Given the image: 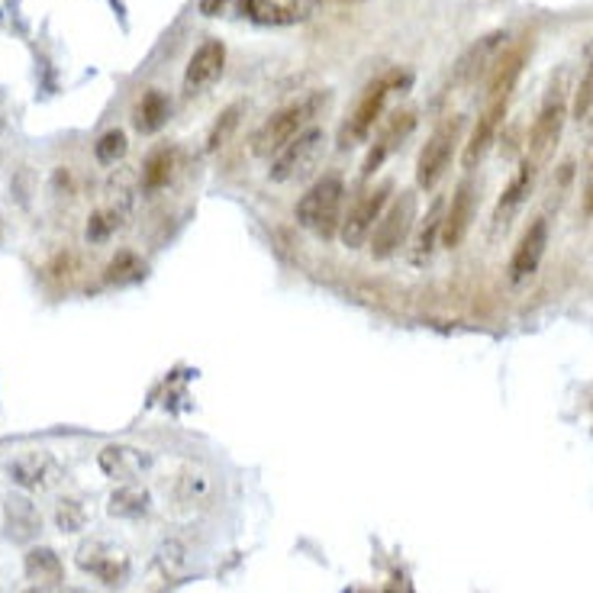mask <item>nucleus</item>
Returning <instances> with one entry per match:
<instances>
[{
	"label": "nucleus",
	"mask_w": 593,
	"mask_h": 593,
	"mask_svg": "<svg viewBox=\"0 0 593 593\" xmlns=\"http://www.w3.org/2000/svg\"><path fill=\"white\" fill-rule=\"evenodd\" d=\"M410 81L413 78L407 75V71H400V68H390V71H384V75L374 78L368 88L361 91L355 110L349 113V120L342 123V129H339V146L342 149H352V146H358V142H365L374 133V126H378L381 117H384L387 97L394 94V91H407Z\"/></svg>",
	"instance_id": "1"
},
{
	"label": "nucleus",
	"mask_w": 593,
	"mask_h": 593,
	"mask_svg": "<svg viewBox=\"0 0 593 593\" xmlns=\"http://www.w3.org/2000/svg\"><path fill=\"white\" fill-rule=\"evenodd\" d=\"M342 207H345V181L339 171H326L320 181L307 187V194L297 200V223L310 229L320 239H332L342 226Z\"/></svg>",
	"instance_id": "2"
},
{
	"label": "nucleus",
	"mask_w": 593,
	"mask_h": 593,
	"mask_svg": "<svg viewBox=\"0 0 593 593\" xmlns=\"http://www.w3.org/2000/svg\"><path fill=\"white\" fill-rule=\"evenodd\" d=\"M326 94H310L297 100V104H287L278 113H271V117L258 126V133L252 136V152L255 155H278L287 142L297 139L303 129H310L313 120L320 117V110L326 107Z\"/></svg>",
	"instance_id": "3"
},
{
	"label": "nucleus",
	"mask_w": 593,
	"mask_h": 593,
	"mask_svg": "<svg viewBox=\"0 0 593 593\" xmlns=\"http://www.w3.org/2000/svg\"><path fill=\"white\" fill-rule=\"evenodd\" d=\"M326 152V133L320 126H310L303 129L297 139H291L287 146L271 158V168H268V178L274 184H291L307 178L310 171L320 165V158Z\"/></svg>",
	"instance_id": "4"
},
{
	"label": "nucleus",
	"mask_w": 593,
	"mask_h": 593,
	"mask_svg": "<svg viewBox=\"0 0 593 593\" xmlns=\"http://www.w3.org/2000/svg\"><path fill=\"white\" fill-rule=\"evenodd\" d=\"M461 126H465L461 117H448L432 129V136L426 139V146H423V152H419V162H416V184L419 187L432 191V187L445 178V171H448V165H452L455 149H458Z\"/></svg>",
	"instance_id": "5"
},
{
	"label": "nucleus",
	"mask_w": 593,
	"mask_h": 593,
	"mask_svg": "<svg viewBox=\"0 0 593 593\" xmlns=\"http://www.w3.org/2000/svg\"><path fill=\"white\" fill-rule=\"evenodd\" d=\"M413 226H416V194L403 191L397 200H390V204L384 207L378 226H374L371 245H368L371 255L374 258H390L403 242H407Z\"/></svg>",
	"instance_id": "6"
},
{
	"label": "nucleus",
	"mask_w": 593,
	"mask_h": 593,
	"mask_svg": "<svg viewBox=\"0 0 593 593\" xmlns=\"http://www.w3.org/2000/svg\"><path fill=\"white\" fill-rule=\"evenodd\" d=\"M390 191H394V184H390V181L371 187V191L361 194L355 204L349 207V213L342 216L339 236L345 242V249H361V245L371 239V233H374V226H378L384 207L390 204Z\"/></svg>",
	"instance_id": "7"
},
{
	"label": "nucleus",
	"mask_w": 593,
	"mask_h": 593,
	"mask_svg": "<svg viewBox=\"0 0 593 593\" xmlns=\"http://www.w3.org/2000/svg\"><path fill=\"white\" fill-rule=\"evenodd\" d=\"M564 120H568V104H564L561 88H552L539 110V117H535V123L529 129V162H535V165L548 162V155L555 152L558 139H561Z\"/></svg>",
	"instance_id": "8"
},
{
	"label": "nucleus",
	"mask_w": 593,
	"mask_h": 593,
	"mask_svg": "<svg viewBox=\"0 0 593 593\" xmlns=\"http://www.w3.org/2000/svg\"><path fill=\"white\" fill-rule=\"evenodd\" d=\"M226 68V46L220 39H204L184 68V97H197L220 81Z\"/></svg>",
	"instance_id": "9"
},
{
	"label": "nucleus",
	"mask_w": 593,
	"mask_h": 593,
	"mask_svg": "<svg viewBox=\"0 0 593 593\" xmlns=\"http://www.w3.org/2000/svg\"><path fill=\"white\" fill-rule=\"evenodd\" d=\"M236 7L258 26H297L313 17V0H236Z\"/></svg>",
	"instance_id": "10"
},
{
	"label": "nucleus",
	"mask_w": 593,
	"mask_h": 593,
	"mask_svg": "<svg viewBox=\"0 0 593 593\" xmlns=\"http://www.w3.org/2000/svg\"><path fill=\"white\" fill-rule=\"evenodd\" d=\"M545 249H548V220H545V216H539L535 223H529L523 239L516 242L510 268H506V271H510V281L519 284V281L532 278V274L539 271V265H542Z\"/></svg>",
	"instance_id": "11"
},
{
	"label": "nucleus",
	"mask_w": 593,
	"mask_h": 593,
	"mask_svg": "<svg viewBox=\"0 0 593 593\" xmlns=\"http://www.w3.org/2000/svg\"><path fill=\"white\" fill-rule=\"evenodd\" d=\"M78 564L84 571H91L94 577H100L107 587L123 584L129 574V558L120 548H110L104 542H84L78 548Z\"/></svg>",
	"instance_id": "12"
},
{
	"label": "nucleus",
	"mask_w": 593,
	"mask_h": 593,
	"mask_svg": "<svg viewBox=\"0 0 593 593\" xmlns=\"http://www.w3.org/2000/svg\"><path fill=\"white\" fill-rule=\"evenodd\" d=\"M506 52V33H487L474 42V46L461 55L455 65V81L461 84H474L477 78H484L490 68L497 65V59Z\"/></svg>",
	"instance_id": "13"
},
{
	"label": "nucleus",
	"mask_w": 593,
	"mask_h": 593,
	"mask_svg": "<svg viewBox=\"0 0 593 593\" xmlns=\"http://www.w3.org/2000/svg\"><path fill=\"white\" fill-rule=\"evenodd\" d=\"M474 220V181L465 178L452 194V204L445 210V220H442V245L445 249H458L461 242H465L468 229Z\"/></svg>",
	"instance_id": "14"
},
{
	"label": "nucleus",
	"mask_w": 593,
	"mask_h": 593,
	"mask_svg": "<svg viewBox=\"0 0 593 593\" xmlns=\"http://www.w3.org/2000/svg\"><path fill=\"white\" fill-rule=\"evenodd\" d=\"M506 100L510 97H500V100H490V107L477 117L474 129H471V139L465 142V152H461V165H465L468 171L477 168V162L487 155V149L494 146V139H497V129L506 117Z\"/></svg>",
	"instance_id": "15"
},
{
	"label": "nucleus",
	"mask_w": 593,
	"mask_h": 593,
	"mask_svg": "<svg viewBox=\"0 0 593 593\" xmlns=\"http://www.w3.org/2000/svg\"><path fill=\"white\" fill-rule=\"evenodd\" d=\"M416 129V113L413 110H403V113H397L394 120H390L381 133H378V139H374V146H371V152L365 155V162H361V178H371L374 171H378L387 158H390V152H394L397 146H403V139H407L410 133Z\"/></svg>",
	"instance_id": "16"
},
{
	"label": "nucleus",
	"mask_w": 593,
	"mask_h": 593,
	"mask_svg": "<svg viewBox=\"0 0 593 593\" xmlns=\"http://www.w3.org/2000/svg\"><path fill=\"white\" fill-rule=\"evenodd\" d=\"M149 455L142 452V448L133 445H107L104 452L97 455V465L107 477L113 481H123V484H133L136 477H142V471L149 468Z\"/></svg>",
	"instance_id": "17"
},
{
	"label": "nucleus",
	"mask_w": 593,
	"mask_h": 593,
	"mask_svg": "<svg viewBox=\"0 0 593 593\" xmlns=\"http://www.w3.org/2000/svg\"><path fill=\"white\" fill-rule=\"evenodd\" d=\"M10 477L23 490H46L59 481V465L46 452H26L10 461Z\"/></svg>",
	"instance_id": "18"
},
{
	"label": "nucleus",
	"mask_w": 593,
	"mask_h": 593,
	"mask_svg": "<svg viewBox=\"0 0 593 593\" xmlns=\"http://www.w3.org/2000/svg\"><path fill=\"white\" fill-rule=\"evenodd\" d=\"M535 162H526L516 168V175L510 178V184L503 187V194L497 200V207H494V226H510V220L519 213V207L526 204L529 194H532V184H535Z\"/></svg>",
	"instance_id": "19"
},
{
	"label": "nucleus",
	"mask_w": 593,
	"mask_h": 593,
	"mask_svg": "<svg viewBox=\"0 0 593 593\" xmlns=\"http://www.w3.org/2000/svg\"><path fill=\"white\" fill-rule=\"evenodd\" d=\"M175 168H178V152L171 146H158L155 152H149V158L142 162V175H139V184L146 194H158L165 191L175 178Z\"/></svg>",
	"instance_id": "20"
},
{
	"label": "nucleus",
	"mask_w": 593,
	"mask_h": 593,
	"mask_svg": "<svg viewBox=\"0 0 593 593\" xmlns=\"http://www.w3.org/2000/svg\"><path fill=\"white\" fill-rule=\"evenodd\" d=\"M523 62H526V46H516L510 52H503L497 65L490 68V81H487V94L490 100L510 97V91L516 88L519 75H523Z\"/></svg>",
	"instance_id": "21"
},
{
	"label": "nucleus",
	"mask_w": 593,
	"mask_h": 593,
	"mask_svg": "<svg viewBox=\"0 0 593 593\" xmlns=\"http://www.w3.org/2000/svg\"><path fill=\"white\" fill-rule=\"evenodd\" d=\"M4 519H7V535L13 542H30L42 529V519L36 513V506L26 497H10L7 506H4Z\"/></svg>",
	"instance_id": "22"
},
{
	"label": "nucleus",
	"mask_w": 593,
	"mask_h": 593,
	"mask_svg": "<svg viewBox=\"0 0 593 593\" xmlns=\"http://www.w3.org/2000/svg\"><path fill=\"white\" fill-rule=\"evenodd\" d=\"M23 568L30 574V581L46 584V587L62 584V577H65V564H62L59 552H55V548H46V545L30 548L23 558Z\"/></svg>",
	"instance_id": "23"
},
{
	"label": "nucleus",
	"mask_w": 593,
	"mask_h": 593,
	"mask_svg": "<svg viewBox=\"0 0 593 593\" xmlns=\"http://www.w3.org/2000/svg\"><path fill=\"white\" fill-rule=\"evenodd\" d=\"M445 197H436L432 200V207L426 210V216L419 220V229H416V239H413V258L416 262H423V258L432 255L436 249V242L442 239V220H445Z\"/></svg>",
	"instance_id": "24"
},
{
	"label": "nucleus",
	"mask_w": 593,
	"mask_h": 593,
	"mask_svg": "<svg viewBox=\"0 0 593 593\" xmlns=\"http://www.w3.org/2000/svg\"><path fill=\"white\" fill-rule=\"evenodd\" d=\"M168 117H171V104L158 88H149L142 94L136 110H133V123L139 133H158V129L168 123Z\"/></svg>",
	"instance_id": "25"
},
{
	"label": "nucleus",
	"mask_w": 593,
	"mask_h": 593,
	"mask_svg": "<svg viewBox=\"0 0 593 593\" xmlns=\"http://www.w3.org/2000/svg\"><path fill=\"white\" fill-rule=\"evenodd\" d=\"M242 113H245V104H229L220 117L213 120L210 126V133H207V152L216 155V152H223L229 142H233V136L239 133V123H242Z\"/></svg>",
	"instance_id": "26"
},
{
	"label": "nucleus",
	"mask_w": 593,
	"mask_h": 593,
	"mask_svg": "<svg viewBox=\"0 0 593 593\" xmlns=\"http://www.w3.org/2000/svg\"><path fill=\"white\" fill-rule=\"evenodd\" d=\"M110 516H120V519H136L149 510V490H142L136 484H123L110 494V503H107Z\"/></svg>",
	"instance_id": "27"
},
{
	"label": "nucleus",
	"mask_w": 593,
	"mask_h": 593,
	"mask_svg": "<svg viewBox=\"0 0 593 593\" xmlns=\"http://www.w3.org/2000/svg\"><path fill=\"white\" fill-rule=\"evenodd\" d=\"M142 274H146V262L136 255V252H117L110 258V265H107V271H104V278H107V284H133V281H139Z\"/></svg>",
	"instance_id": "28"
},
{
	"label": "nucleus",
	"mask_w": 593,
	"mask_h": 593,
	"mask_svg": "<svg viewBox=\"0 0 593 593\" xmlns=\"http://www.w3.org/2000/svg\"><path fill=\"white\" fill-rule=\"evenodd\" d=\"M571 117L577 123H587L593 117V42L587 46V75L577 84L574 104H571Z\"/></svg>",
	"instance_id": "29"
},
{
	"label": "nucleus",
	"mask_w": 593,
	"mask_h": 593,
	"mask_svg": "<svg viewBox=\"0 0 593 593\" xmlns=\"http://www.w3.org/2000/svg\"><path fill=\"white\" fill-rule=\"evenodd\" d=\"M126 149H129V142L123 129H107V133L94 142V158H97V165L113 168L126 155Z\"/></svg>",
	"instance_id": "30"
},
{
	"label": "nucleus",
	"mask_w": 593,
	"mask_h": 593,
	"mask_svg": "<svg viewBox=\"0 0 593 593\" xmlns=\"http://www.w3.org/2000/svg\"><path fill=\"white\" fill-rule=\"evenodd\" d=\"M120 223H123V213L117 207H100L88 220V242H107L113 233H117Z\"/></svg>",
	"instance_id": "31"
},
{
	"label": "nucleus",
	"mask_w": 593,
	"mask_h": 593,
	"mask_svg": "<svg viewBox=\"0 0 593 593\" xmlns=\"http://www.w3.org/2000/svg\"><path fill=\"white\" fill-rule=\"evenodd\" d=\"M55 523H59L62 532H81L84 526H88V506H84L81 500H62L59 503V510H55Z\"/></svg>",
	"instance_id": "32"
},
{
	"label": "nucleus",
	"mask_w": 593,
	"mask_h": 593,
	"mask_svg": "<svg viewBox=\"0 0 593 593\" xmlns=\"http://www.w3.org/2000/svg\"><path fill=\"white\" fill-rule=\"evenodd\" d=\"M210 494V477L200 471H184L178 481V500L181 503H204Z\"/></svg>",
	"instance_id": "33"
},
{
	"label": "nucleus",
	"mask_w": 593,
	"mask_h": 593,
	"mask_svg": "<svg viewBox=\"0 0 593 593\" xmlns=\"http://www.w3.org/2000/svg\"><path fill=\"white\" fill-rule=\"evenodd\" d=\"M223 4L226 0H200V13H204V17H216V13L223 10Z\"/></svg>",
	"instance_id": "34"
},
{
	"label": "nucleus",
	"mask_w": 593,
	"mask_h": 593,
	"mask_svg": "<svg viewBox=\"0 0 593 593\" xmlns=\"http://www.w3.org/2000/svg\"><path fill=\"white\" fill-rule=\"evenodd\" d=\"M584 213H587V216H593V178H590L587 194H584Z\"/></svg>",
	"instance_id": "35"
},
{
	"label": "nucleus",
	"mask_w": 593,
	"mask_h": 593,
	"mask_svg": "<svg viewBox=\"0 0 593 593\" xmlns=\"http://www.w3.org/2000/svg\"><path fill=\"white\" fill-rule=\"evenodd\" d=\"M326 4H349V0H326Z\"/></svg>",
	"instance_id": "36"
},
{
	"label": "nucleus",
	"mask_w": 593,
	"mask_h": 593,
	"mask_svg": "<svg viewBox=\"0 0 593 593\" xmlns=\"http://www.w3.org/2000/svg\"><path fill=\"white\" fill-rule=\"evenodd\" d=\"M23 593H42L39 587H30V590H23Z\"/></svg>",
	"instance_id": "37"
},
{
	"label": "nucleus",
	"mask_w": 593,
	"mask_h": 593,
	"mask_svg": "<svg viewBox=\"0 0 593 593\" xmlns=\"http://www.w3.org/2000/svg\"><path fill=\"white\" fill-rule=\"evenodd\" d=\"M0 129H4V113H0Z\"/></svg>",
	"instance_id": "38"
},
{
	"label": "nucleus",
	"mask_w": 593,
	"mask_h": 593,
	"mask_svg": "<svg viewBox=\"0 0 593 593\" xmlns=\"http://www.w3.org/2000/svg\"><path fill=\"white\" fill-rule=\"evenodd\" d=\"M62 593H81V590H62Z\"/></svg>",
	"instance_id": "39"
}]
</instances>
